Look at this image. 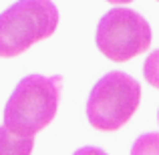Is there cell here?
Segmentation results:
<instances>
[{
    "instance_id": "cell-1",
    "label": "cell",
    "mask_w": 159,
    "mask_h": 155,
    "mask_svg": "<svg viewBox=\"0 0 159 155\" xmlns=\"http://www.w3.org/2000/svg\"><path fill=\"white\" fill-rule=\"evenodd\" d=\"M61 89V75H28L20 79L4 107V127L16 135L34 137L54 119Z\"/></svg>"
},
{
    "instance_id": "cell-2",
    "label": "cell",
    "mask_w": 159,
    "mask_h": 155,
    "mask_svg": "<svg viewBox=\"0 0 159 155\" xmlns=\"http://www.w3.org/2000/svg\"><path fill=\"white\" fill-rule=\"evenodd\" d=\"M58 10L52 0H18L0 14V57L12 58L54 34Z\"/></svg>"
},
{
    "instance_id": "cell-3",
    "label": "cell",
    "mask_w": 159,
    "mask_h": 155,
    "mask_svg": "<svg viewBox=\"0 0 159 155\" xmlns=\"http://www.w3.org/2000/svg\"><path fill=\"white\" fill-rule=\"evenodd\" d=\"M141 103V85L131 75L111 71L97 81L87 101V119L99 131H117L133 115Z\"/></svg>"
},
{
    "instance_id": "cell-4",
    "label": "cell",
    "mask_w": 159,
    "mask_h": 155,
    "mask_svg": "<svg viewBox=\"0 0 159 155\" xmlns=\"http://www.w3.org/2000/svg\"><path fill=\"white\" fill-rule=\"evenodd\" d=\"M149 22L127 6L111 8L97 26V48L109 61L125 62L151 47Z\"/></svg>"
},
{
    "instance_id": "cell-5",
    "label": "cell",
    "mask_w": 159,
    "mask_h": 155,
    "mask_svg": "<svg viewBox=\"0 0 159 155\" xmlns=\"http://www.w3.org/2000/svg\"><path fill=\"white\" fill-rule=\"evenodd\" d=\"M34 147L32 137H22L8 131L6 127H0V155H30Z\"/></svg>"
},
{
    "instance_id": "cell-6",
    "label": "cell",
    "mask_w": 159,
    "mask_h": 155,
    "mask_svg": "<svg viewBox=\"0 0 159 155\" xmlns=\"http://www.w3.org/2000/svg\"><path fill=\"white\" fill-rule=\"evenodd\" d=\"M131 155H159V133H143L137 137Z\"/></svg>"
},
{
    "instance_id": "cell-7",
    "label": "cell",
    "mask_w": 159,
    "mask_h": 155,
    "mask_svg": "<svg viewBox=\"0 0 159 155\" xmlns=\"http://www.w3.org/2000/svg\"><path fill=\"white\" fill-rule=\"evenodd\" d=\"M143 77L151 87L159 89V48L147 54L143 62Z\"/></svg>"
},
{
    "instance_id": "cell-8",
    "label": "cell",
    "mask_w": 159,
    "mask_h": 155,
    "mask_svg": "<svg viewBox=\"0 0 159 155\" xmlns=\"http://www.w3.org/2000/svg\"><path fill=\"white\" fill-rule=\"evenodd\" d=\"M73 155H109V153H105L103 149H99V147H91V145H87V147L77 149Z\"/></svg>"
},
{
    "instance_id": "cell-9",
    "label": "cell",
    "mask_w": 159,
    "mask_h": 155,
    "mask_svg": "<svg viewBox=\"0 0 159 155\" xmlns=\"http://www.w3.org/2000/svg\"><path fill=\"white\" fill-rule=\"evenodd\" d=\"M107 2H111V4H129V2H133V0H107Z\"/></svg>"
},
{
    "instance_id": "cell-10",
    "label": "cell",
    "mask_w": 159,
    "mask_h": 155,
    "mask_svg": "<svg viewBox=\"0 0 159 155\" xmlns=\"http://www.w3.org/2000/svg\"><path fill=\"white\" fill-rule=\"evenodd\" d=\"M157 121H159V111H157Z\"/></svg>"
},
{
    "instance_id": "cell-11",
    "label": "cell",
    "mask_w": 159,
    "mask_h": 155,
    "mask_svg": "<svg viewBox=\"0 0 159 155\" xmlns=\"http://www.w3.org/2000/svg\"><path fill=\"white\" fill-rule=\"evenodd\" d=\"M157 2H159V0H157Z\"/></svg>"
}]
</instances>
